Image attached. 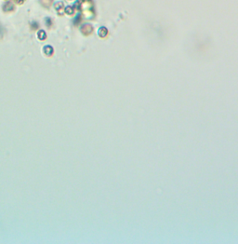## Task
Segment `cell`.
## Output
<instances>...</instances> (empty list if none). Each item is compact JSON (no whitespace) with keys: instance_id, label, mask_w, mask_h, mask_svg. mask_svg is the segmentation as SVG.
I'll list each match as a JSON object with an SVG mask.
<instances>
[{"instance_id":"3","label":"cell","mask_w":238,"mask_h":244,"mask_svg":"<svg viewBox=\"0 0 238 244\" xmlns=\"http://www.w3.org/2000/svg\"><path fill=\"white\" fill-rule=\"evenodd\" d=\"M64 13L67 14V15H72V14H73V9L70 6L64 7Z\"/></svg>"},{"instance_id":"2","label":"cell","mask_w":238,"mask_h":244,"mask_svg":"<svg viewBox=\"0 0 238 244\" xmlns=\"http://www.w3.org/2000/svg\"><path fill=\"white\" fill-rule=\"evenodd\" d=\"M37 36L40 40H43L47 37V35H46V32L44 30H40L38 33H37Z\"/></svg>"},{"instance_id":"5","label":"cell","mask_w":238,"mask_h":244,"mask_svg":"<svg viewBox=\"0 0 238 244\" xmlns=\"http://www.w3.org/2000/svg\"><path fill=\"white\" fill-rule=\"evenodd\" d=\"M23 2H24V0H16V3H18L19 5L23 4Z\"/></svg>"},{"instance_id":"1","label":"cell","mask_w":238,"mask_h":244,"mask_svg":"<svg viewBox=\"0 0 238 244\" xmlns=\"http://www.w3.org/2000/svg\"><path fill=\"white\" fill-rule=\"evenodd\" d=\"M54 9L58 11L59 14H62L61 11H62L64 10V5H63L62 2H57V3L54 4Z\"/></svg>"},{"instance_id":"4","label":"cell","mask_w":238,"mask_h":244,"mask_svg":"<svg viewBox=\"0 0 238 244\" xmlns=\"http://www.w3.org/2000/svg\"><path fill=\"white\" fill-rule=\"evenodd\" d=\"M44 51H45L47 55H50V54L53 52V48H52L50 46H47V47H45V48H44Z\"/></svg>"}]
</instances>
